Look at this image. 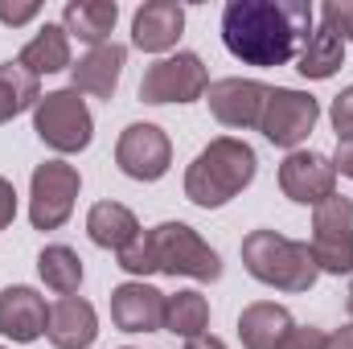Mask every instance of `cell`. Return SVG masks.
<instances>
[{
	"mask_svg": "<svg viewBox=\"0 0 353 349\" xmlns=\"http://www.w3.org/2000/svg\"><path fill=\"white\" fill-rule=\"evenodd\" d=\"M267 94H271V87L259 83V79H218V83H210V90H205V103H210V115L222 128L251 132L263 119Z\"/></svg>",
	"mask_w": 353,
	"mask_h": 349,
	"instance_id": "12",
	"label": "cell"
},
{
	"mask_svg": "<svg viewBox=\"0 0 353 349\" xmlns=\"http://www.w3.org/2000/svg\"><path fill=\"white\" fill-rule=\"evenodd\" d=\"M243 267L251 271V279H259L275 292H292V296L308 292L321 275L312 247L279 230H251L243 239Z\"/></svg>",
	"mask_w": 353,
	"mask_h": 349,
	"instance_id": "3",
	"label": "cell"
},
{
	"mask_svg": "<svg viewBox=\"0 0 353 349\" xmlns=\"http://www.w3.org/2000/svg\"><path fill=\"white\" fill-rule=\"evenodd\" d=\"M17 62L29 70V74H58V70H70L74 62H70V33L62 29V25H41L29 41H25V50L17 54Z\"/></svg>",
	"mask_w": 353,
	"mask_h": 349,
	"instance_id": "20",
	"label": "cell"
},
{
	"mask_svg": "<svg viewBox=\"0 0 353 349\" xmlns=\"http://www.w3.org/2000/svg\"><path fill=\"white\" fill-rule=\"evenodd\" d=\"M37 17H41V4L37 0H21V4L0 0V25H8V29H21V25H29Z\"/></svg>",
	"mask_w": 353,
	"mask_h": 349,
	"instance_id": "29",
	"label": "cell"
},
{
	"mask_svg": "<svg viewBox=\"0 0 353 349\" xmlns=\"http://www.w3.org/2000/svg\"><path fill=\"white\" fill-rule=\"evenodd\" d=\"M12 218H17V189L8 177H0V230H8Z\"/></svg>",
	"mask_w": 353,
	"mask_h": 349,
	"instance_id": "31",
	"label": "cell"
},
{
	"mask_svg": "<svg viewBox=\"0 0 353 349\" xmlns=\"http://www.w3.org/2000/svg\"><path fill=\"white\" fill-rule=\"evenodd\" d=\"M316 119H321V103H316L308 90L271 87L267 107H263V119H259V132H263L267 144L296 152V148L308 140V132L316 128Z\"/></svg>",
	"mask_w": 353,
	"mask_h": 349,
	"instance_id": "9",
	"label": "cell"
},
{
	"mask_svg": "<svg viewBox=\"0 0 353 349\" xmlns=\"http://www.w3.org/2000/svg\"><path fill=\"white\" fill-rule=\"evenodd\" d=\"M165 292L144 283V279H128L119 288H111V325L119 333H161L165 329Z\"/></svg>",
	"mask_w": 353,
	"mask_h": 349,
	"instance_id": "13",
	"label": "cell"
},
{
	"mask_svg": "<svg viewBox=\"0 0 353 349\" xmlns=\"http://www.w3.org/2000/svg\"><path fill=\"white\" fill-rule=\"evenodd\" d=\"M185 349H226V341H222V337H214V333H197V337H189V341H185Z\"/></svg>",
	"mask_w": 353,
	"mask_h": 349,
	"instance_id": "34",
	"label": "cell"
},
{
	"mask_svg": "<svg viewBox=\"0 0 353 349\" xmlns=\"http://www.w3.org/2000/svg\"><path fill=\"white\" fill-rule=\"evenodd\" d=\"M87 235L94 247H103V251H123L136 235H140V222H136V214L123 206V201H94L87 214Z\"/></svg>",
	"mask_w": 353,
	"mask_h": 349,
	"instance_id": "21",
	"label": "cell"
},
{
	"mask_svg": "<svg viewBox=\"0 0 353 349\" xmlns=\"http://www.w3.org/2000/svg\"><path fill=\"white\" fill-rule=\"evenodd\" d=\"M165 329L176 337H197V333H210V300L197 292V288H185L165 300Z\"/></svg>",
	"mask_w": 353,
	"mask_h": 349,
	"instance_id": "25",
	"label": "cell"
},
{
	"mask_svg": "<svg viewBox=\"0 0 353 349\" xmlns=\"http://www.w3.org/2000/svg\"><path fill=\"white\" fill-rule=\"evenodd\" d=\"M329 123H333L337 140H350L353 136V87H345L337 99H333V107H329Z\"/></svg>",
	"mask_w": 353,
	"mask_h": 349,
	"instance_id": "28",
	"label": "cell"
},
{
	"mask_svg": "<svg viewBox=\"0 0 353 349\" xmlns=\"http://www.w3.org/2000/svg\"><path fill=\"white\" fill-rule=\"evenodd\" d=\"M41 99V79L29 74L21 62H0V123L17 119L21 111H33Z\"/></svg>",
	"mask_w": 353,
	"mask_h": 349,
	"instance_id": "23",
	"label": "cell"
},
{
	"mask_svg": "<svg viewBox=\"0 0 353 349\" xmlns=\"http://www.w3.org/2000/svg\"><path fill=\"white\" fill-rule=\"evenodd\" d=\"M321 25L337 33L341 41H353V0H325L321 4Z\"/></svg>",
	"mask_w": 353,
	"mask_h": 349,
	"instance_id": "27",
	"label": "cell"
},
{
	"mask_svg": "<svg viewBox=\"0 0 353 349\" xmlns=\"http://www.w3.org/2000/svg\"><path fill=\"white\" fill-rule=\"evenodd\" d=\"M259 173V157L247 140L239 136H218L210 140L185 169V197L197 210H222L234 201Z\"/></svg>",
	"mask_w": 353,
	"mask_h": 349,
	"instance_id": "2",
	"label": "cell"
},
{
	"mask_svg": "<svg viewBox=\"0 0 353 349\" xmlns=\"http://www.w3.org/2000/svg\"><path fill=\"white\" fill-rule=\"evenodd\" d=\"M350 317H353V283H350Z\"/></svg>",
	"mask_w": 353,
	"mask_h": 349,
	"instance_id": "35",
	"label": "cell"
},
{
	"mask_svg": "<svg viewBox=\"0 0 353 349\" xmlns=\"http://www.w3.org/2000/svg\"><path fill=\"white\" fill-rule=\"evenodd\" d=\"M185 33V8L176 0H144L132 17V46L144 54H169Z\"/></svg>",
	"mask_w": 353,
	"mask_h": 349,
	"instance_id": "15",
	"label": "cell"
},
{
	"mask_svg": "<svg viewBox=\"0 0 353 349\" xmlns=\"http://www.w3.org/2000/svg\"><path fill=\"white\" fill-rule=\"evenodd\" d=\"M83 177L66 161H41L29 177V222L33 230H58L70 222Z\"/></svg>",
	"mask_w": 353,
	"mask_h": 349,
	"instance_id": "6",
	"label": "cell"
},
{
	"mask_svg": "<svg viewBox=\"0 0 353 349\" xmlns=\"http://www.w3.org/2000/svg\"><path fill=\"white\" fill-rule=\"evenodd\" d=\"M115 263L128 271V275H136V279H144V275H157V267H152V247H148V230H140L119 255H115Z\"/></svg>",
	"mask_w": 353,
	"mask_h": 349,
	"instance_id": "26",
	"label": "cell"
},
{
	"mask_svg": "<svg viewBox=\"0 0 353 349\" xmlns=\"http://www.w3.org/2000/svg\"><path fill=\"white\" fill-rule=\"evenodd\" d=\"M341 66H345V41H341L337 33H329L325 25H316L312 37H308V41L300 46V54H296V70H300V79H308V83H325V79H333Z\"/></svg>",
	"mask_w": 353,
	"mask_h": 349,
	"instance_id": "22",
	"label": "cell"
},
{
	"mask_svg": "<svg viewBox=\"0 0 353 349\" xmlns=\"http://www.w3.org/2000/svg\"><path fill=\"white\" fill-rule=\"evenodd\" d=\"M279 349H325V333H321V329H312V325H308V329H300V325H296Z\"/></svg>",
	"mask_w": 353,
	"mask_h": 349,
	"instance_id": "30",
	"label": "cell"
},
{
	"mask_svg": "<svg viewBox=\"0 0 353 349\" xmlns=\"http://www.w3.org/2000/svg\"><path fill=\"white\" fill-rule=\"evenodd\" d=\"M152 247V267L161 275H189V279H218L222 275V255L189 226V222H161L148 230Z\"/></svg>",
	"mask_w": 353,
	"mask_h": 349,
	"instance_id": "5",
	"label": "cell"
},
{
	"mask_svg": "<svg viewBox=\"0 0 353 349\" xmlns=\"http://www.w3.org/2000/svg\"><path fill=\"white\" fill-rule=\"evenodd\" d=\"M312 259L325 275H350L353 271V197L333 193L312 210Z\"/></svg>",
	"mask_w": 353,
	"mask_h": 349,
	"instance_id": "7",
	"label": "cell"
},
{
	"mask_svg": "<svg viewBox=\"0 0 353 349\" xmlns=\"http://www.w3.org/2000/svg\"><path fill=\"white\" fill-rule=\"evenodd\" d=\"M123 66H128V46H119V41L94 46V50H87L70 66V87L79 90V94L111 99L115 87H119V79H123Z\"/></svg>",
	"mask_w": 353,
	"mask_h": 349,
	"instance_id": "16",
	"label": "cell"
},
{
	"mask_svg": "<svg viewBox=\"0 0 353 349\" xmlns=\"http://www.w3.org/2000/svg\"><path fill=\"white\" fill-rule=\"evenodd\" d=\"M0 349H4V346H0Z\"/></svg>",
	"mask_w": 353,
	"mask_h": 349,
	"instance_id": "37",
	"label": "cell"
},
{
	"mask_svg": "<svg viewBox=\"0 0 353 349\" xmlns=\"http://www.w3.org/2000/svg\"><path fill=\"white\" fill-rule=\"evenodd\" d=\"M46 329H50V304L37 288L12 283L0 292V337L17 346H33L37 337H46Z\"/></svg>",
	"mask_w": 353,
	"mask_h": 349,
	"instance_id": "14",
	"label": "cell"
},
{
	"mask_svg": "<svg viewBox=\"0 0 353 349\" xmlns=\"http://www.w3.org/2000/svg\"><path fill=\"white\" fill-rule=\"evenodd\" d=\"M279 189L288 201L296 206H321L337 193V169H333V157L325 152H312V148H296L283 157L279 165Z\"/></svg>",
	"mask_w": 353,
	"mask_h": 349,
	"instance_id": "11",
	"label": "cell"
},
{
	"mask_svg": "<svg viewBox=\"0 0 353 349\" xmlns=\"http://www.w3.org/2000/svg\"><path fill=\"white\" fill-rule=\"evenodd\" d=\"M33 132L46 148L62 152V157H74L90 148L94 140V119H90L87 99L79 94L74 87L62 90H46L33 107Z\"/></svg>",
	"mask_w": 353,
	"mask_h": 349,
	"instance_id": "4",
	"label": "cell"
},
{
	"mask_svg": "<svg viewBox=\"0 0 353 349\" xmlns=\"http://www.w3.org/2000/svg\"><path fill=\"white\" fill-rule=\"evenodd\" d=\"M312 17L304 0H230L222 8V41L243 66H288L312 37Z\"/></svg>",
	"mask_w": 353,
	"mask_h": 349,
	"instance_id": "1",
	"label": "cell"
},
{
	"mask_svg": "<svg viewBox=\"0 0 353 349\" xmlns=\"http://www.w3.org/2000/svg\"><path fill=\"white\" fill-rule=\"evenodd\" d=\"M54 349H90L99 337V312L83 296H58L50 304V329H46Z\"/></svg>",
	"mask_w": 353,
	"mask_h": 349,
	"instance_id": "17",
	"label": "cell"
},
{
	"mask_svg": "<svg viewBox=\"0 0 353 349\" xmlns=\"http://www.w3.org/2000/svg\"><path fill=\"white\" fill-rule=\"evenodd\" d=\"M119 21V4L115 0H70L62 8V29L79 41L94 46H107L111 41V29Z\"/></svg>",
	"mask_w": 353,
	"mask_h": 349,
	"instance_id": "19",
	"label": "cell"
},
{
	"mask_svg": "<svg viewBox=\"0 0 353 349\" xmlns=\"http://www.w3.org/2000/svg\"><path fill=\"white\" fill-rule=\"evenodd\" d=\"M115 165L132 181H161L173 165V140L157 123H128L115 140Z\"/></svg>",
	"mask_w": 353,
	"mask_h": 349,
	"instance_id": "10",
	"label": "cell"
},
{
	"mask_svg": "<svg viewBox=\"0 0 353 349\" xmlns=\"http://www.w3.org/2000/svg\"><path fill=\"white\" fill-rule=\"evenodd\" d=\"M296 329L292 312L275 300H255L239 312V341L247 349H279Z\"/></svg>",
	"mask_w": 353,
	"mask_h": 349,
	"instance_id": "18",
	"label": "cell"
},
{
	"mask_svg": "<svg viewBox=\"0 0 353 349\" xmlns=\"http://www.w3.org/2000/svg\"><path fill=\"white\" fill-rule=\"evenodd\" d=\"M37 275H41V283H46L50 292L74 296V292L83 288V259H79L74 247L54 243V247H46V251L37 255Z\"/></svg>",
	"mask_w": 353,
	"mask_h": 349,
	"instance_id": "24",
	"label": "cell"
},
{
	"mask_svg": "<svg viewBox=\"0 0 353 349\" xmlns=\"http://www.w3.org/2000/svg\"><path fill=\"white\" fill-rule=\"evenodd\" d=\"M123 349H132V346H123Z\"/></svg>",
	"mask_w": 353,
	"mask_h": 349,
	"instance_id": "36",
	"label": "cell"
},
{
	"mask_svg": "<svg viewBox=\"0 0 353 349\" xmlns=\"http://www.w3.org/2000/svg\"><path fill=\"white\" fill-rule=\"evenodd\" d=\"M325 349H353V321L333 329V333H325Z\"/></svg>",
	"mask_w": 353,
	"mask_h": 349,
	"instance_id": "33",
	"label": "cell"
},
{
	"mask_svg": "<svg viewBox=\"0 0 353 349\" xmlns=\"http://www.w3.org/2000/svg\"><path fill=\"white\" fill-rule=\"evenodd\" d=\"M333 169H337V177H350V181H353V136H350V140H337Z\"/></svg>",
	"mask_w": 353,
	"mask_h": 349,
	"instance_id": "32",
	"label": "cell"
},
{
	"mask_svg": "<svg viewBox=\"0 0 353 349\" xmlns=\"http://www.w3.org/2000/svg\"><path fill=\"white\" fill-rule=\"evenodd\" d=\"M205 90H210V70H205V62L193 50H181L173 58L152 62L144 70V79H140V99L152 103V107H165V103H197Z\"/></svg>",
	"mask_w": 353,
	"mask_h": 349,
	"instance_id": "8",
	"label": "cell"
}]
</instances>
